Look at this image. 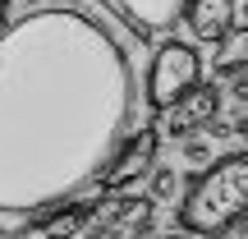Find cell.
Masks as SVG:
<instances>
[{
	"mask_svg": "<svg viewBox=\"0 0 248 239\" xmlns=\"http://www.w3.org/2000/svg\"><path fill=\"white\" fill-rule=\"evenodd\" d=\"M133 129L129 55L78 9H37L0 32V216L97 193Z\"/></svg>",
	"mask_w": 248,
	"mask_h": 239,
	"instance_id": "cell-1",
	"label": "cell"
},
{
	"mask_svg": "<svg viewBox=\"0 0 248 239\" xmlns=\"http://www.w3.org/2000/svg\"><path fill=\"white\" fill-rule=\"evenodd\" d=\"M244 212H248V152H225L212 166H202V175L184 193L179 225L193 235H212L239 221Z\"/></svg>",
	"mask_w": 248,
	"mask_h": 239,
	"instance_id": "cell-2",
	"label": "cell"
},
{
	"mask_svg": "<svg viewBox=\"0 0 248 239\" xmlns=\"http://www.w3.org/2000/svg\"><path fill=\"white\" fill-rule=\"evenodd\" d=\"M156 216V203L147 193H133V189H110L101 203L88 207L83 216V239H138Z\"/></svg>",
	"mask_w": 248,
	"mask_h": 239,
	"instance_id": "cell-3",
	"label": "cell"
},
{
	"mask_svg": "<svg viewBox=\"0 0 248 239\" xmlns=\"http://www.w3.org/2000/svg\"><path fill=\"white\" fill-rule=\"evenodd\" d=\"M198 79H202V55L188 42H166L152 55V69H147V106L152 111L175 106Z\"/></svg>",
	"mask_w": 248,
	"mask_h": 239,
	"instance_id": "cell-4",
	"label": "cell"
},
{
	"mask_svg": "<svg viewBox=\"0 0 248 239\" xmlns=\"http://www.w3.org/2000/svg\"><path fill=\"white\" fill-rule=\"evenodd\" d=\"M152 161H156V129H152V124H142L138 133L129 129L120 138L115 157H110L106 170H101V189H129L142 170H152Z\"/></svg>",
	"mask_w": 248,
	"mask_h": 239,
	"instance_id": "cell-5",
	"label": "cell"
},
{
	"mask_svg": "<svg viewBox=\"0 0 248 239\" xmlns=\"http://www.w3.org/2000/svg\"><path fill=\"white\" fill-rule=\"evenodd\" d=\"M221 106H225V101H221V88L198 79L193 88H188L184 97L175 101V106H166L170 115H166V129H161V133L179 143V138H188L193 129H202L207 120H216V115H221Z\"/></svg>",
	"mask_w": 248,
	"mask_h": 239,
	"instance_id": "cell-6",
	"label": "cell"
},
{
	"mask_svg": "<svg viewBox=\"0 0 248 239\" xmlns=\"http://www.w3.org/2000/svg\"><path fill=\"white\" fill-rule=\"evenodd\" d=\"M124 28H133L138 37H161L179 23L184 0H101Z\"/></svg>",
	"mask_w": 248,
	"mask_h": 239,
	"instance_id": "cell-7",
	"label": "cell"
},
{
	"mask_svg": "<svg viewBox=\"0 0 248 239\" xmlns=\"http://www.w3.org/2000/svg\"><path fill=\"white\" fill-rule=\"evenodd\" d=\"M179 18L188 23V32H193L198 42L212 46L234 28V0H184Z\"/></svg>",
	"mask_w": 248,
	"mask_h": 239,
	"instance_id": "cell-8",
	"label": "cell"
},
{
	"mask_svg": "<svg viewBox=\"0 0 248 239\" xmlns=\"http://www.w3.org/2000/svg\"><path fill=\"white\" fill-rule=\"evenodd\" d=\"M244 64H248V28H230L221 42H212V69H216V79L244 69Z\"/></svg>",
	"mask_w": 248,
	"mask_h": 239,
	"instance_id": "cell-9",
	"label": "cell"
},
{
	"mask_svg": "<svg viewBox=\"0 0 248 239\" xmlns=\"http://www.w3.org/2000/svg\"><path fill=\"white\" fill-rule=\"evenodd\" d=\"M179 157H184V166H193V170L212 166L216 161V138L207 129H193L188 138H179Z\"/></svg>",
	"mask_w": 248,
	"mask_h": 239,
	"instance_id": "cell-10",
	"label": "cell"
},
{
	"mask_svg": "<svg viewBox=\"0 0 248 239\" xmlns=\"http://www.w3.org/2000/svg\"><path fill=\"white\" fill-rule=\"evenodd\" d=\"M175 189H179V175H175V166H156L152 170V203H166V198H175Z\"/></svg>",
	"mask_w": 248,
	"mask_h": 239,
	"instance_id": "cell-11",
	"label": "cell"
},
{
	"mask_svg": "<svg viewBox=\"0 0 248 239\" xmlns=\"http://www.w3.org/2000/svg\"><path fill=\"white\" fill-rule=\"evenodd\" d=\"M207 239H230V235H225V230H212V235H207Z\"/></svg>",
	"mask_w": 248,
	"mask_h": 239,
	"instance_id": "cell-12",
	"label": "cell"
},
{
	"mask_svg": "<svg viewBox=\"0 0 248 239\" xmlns=\"http://www.w3.org/2000/svg\"><path fill=\"white\" fill-rule=\"evenodd\" d=\"M156 239H184V235H156Z\"/></svg>",
	"mask_w": 248,
	"mask_h": 239,
	"instance_id": "cell-13",
	"label": "cell"
},
{
	"mask_svg": "<svg viewBox=\"0 0 248 239\" xmlns=\"http://www.w3.org/2000/svg\"><path fill=\"white\" fill-rule=\"evenodd\" d=\"M0 23H5V0H0Z\"/></svg>",
	"mask_w": 248,
	"mask_h": 239,
	"instance_id": "cell-14",
	"label": "cell"
}]
</instances>
